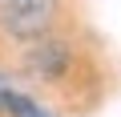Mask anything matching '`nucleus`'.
<instances>
[{"mask_svg": "<svg viewBox=\"0 0 121 117\" xmlns=\"http://www.w3.org/2000/svg\"><path fill=\"white\" fill-rule=\"evenodd\" d=\"M56 16V0H0V20L16 40H36Z\"/></svg>", "mask_w": 121, "mask_h": 117, "instance_id": "obj_1", "label": "nucleus"}, {"mask_svg": "<svg viewBox=\"0 0 121 117\" xmlns=\"http://www.w3.org/2000/svg\"><path fill=\"white\" fill-rule=\"evenodd\" d=\"M60 69H65V44H36L32 48V73L56 77Z\"/></svg>", "mask_w": 121, "mask_h": 117, "instance_id": "obj_2", "label": "nucleus"}, {"mask_svg": "<svg viewBox=\"0 0 121 117\" xmlns=\"http://www.w3.org/2000/svg\"><path fill=\"white\" fill-rule=\"evenodd\" d=\"M0 109L12 113V117H44V113H40V105H36V101H28V97H20L16 89H0Z\"/></svg>", "mask_w": 121, "mask_h": 117, "instance_id": "obj_3", "label": "nucleus"}]
</instances>
